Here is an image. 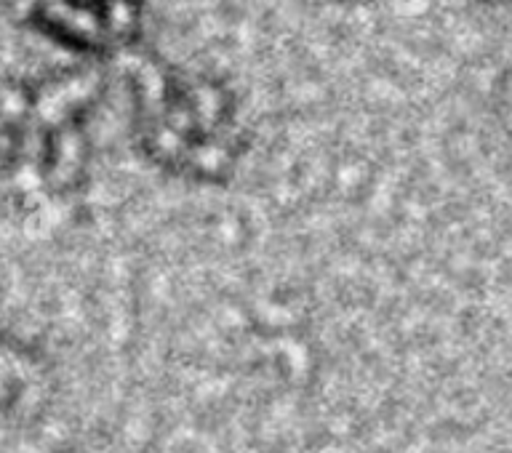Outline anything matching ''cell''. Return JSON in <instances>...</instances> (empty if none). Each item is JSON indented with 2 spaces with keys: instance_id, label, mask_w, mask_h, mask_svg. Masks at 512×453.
Wrapping results in <instances>:
<instances>
[{
  "instance_id": "7a4b0ae2",
  "label": "cell",
  "mask_w": 512,
  "mask_h": 453,
  "mask_svg": "<svg viewBox=\"0 0 512 453\" xmlns=\"http://www.w3.org/2000/svg\"><path fill=\"white\" fill-rule=\"evenodd\" d=\"M48 38L83 54H110L136 35L142 0H24Z\"/></svg>"
},
{
  "instance_id": "6da1fadb",
  "label": "cell",
  "mask_w": 512,
  "mask_h": 453,
  "mask_svg": "<svg viewBox=\"0 0 512 453\" xmlns=\"http://www.w3.org/2000/svg\"><path fill=\"white\" fill-rule=\"evenodd\" d=\"M136 134L142 150L176 176L216 182L243 152V128L230 91L168 67L147 70L134 83Z\"/></svg>"
}]
</instances>
